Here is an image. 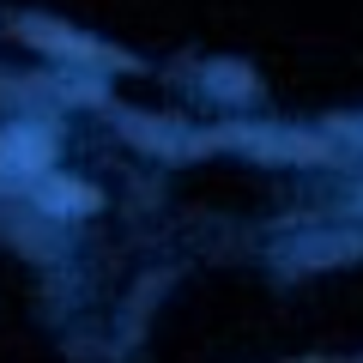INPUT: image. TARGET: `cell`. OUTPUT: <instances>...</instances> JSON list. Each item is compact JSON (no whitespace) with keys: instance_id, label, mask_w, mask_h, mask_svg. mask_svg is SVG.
Returning <instances> with one entry per match:
<instances>
[{"instance_id":"6da1fadb","label":"cell","mask_w":363,"mask_h":363,"mask_svg":"<svg viewBox=\"0 0 363 363\" xmlns=\"http://www.w3.org/2000/svg\"><path fill=\"white\" fill-rule=\"evenodd\" d=\"M13 30H18V43L55 55V61H73V67H133V55L109 49V43H97V37H79V30H67V25H49V18H18Z\"/></svg>"},{"instance_id":"7a4b0ae2","label":"cell","mask_w":363,"mask_h":363,"mask_svg":"<svg viewBox=\"0 0 363 363\" xmlns=\"http://www.w3.org/2000/svg\"><path fill=\"white\" fill-rule=\"evenodd\" d=\"M55 157V140L43 128H6L0 133V176H37L49 169Z\"/></svg>"},{"instance_id":"3957f363","label":"cell","mask_w":363,"mask_h":363,"mask_svg":"<svg viewBox=\"0 0 363 363\" xmlns=\"http://www.w3.org/2000/svg\"><path fill=\"white\" fill-rule=\"evenodd\" d=\"M242 145H260V157H279V164H327L333 145L327 140H309V133H272V128H248L236 133Z\"/></svg>"},{"instance_id":"277c9868","label":"cell","mask_w":363,"mask_h":363,"mask_svg":"<svg viewBox=\"0 0 363 363\" xmlns=\"http://www.w3.org/2000/svg\"><path fill=\"white\" fill-rule=\"evenodd\" d=\"M37 206L43 212H97V188H85V182H43L37 188Z\"/></svg>"},{"instance_id":"5b68a950","label":"cell","mask_w":363,"mask_h":363,"mask_svg":"<svg viewBox=\"0 0 363 363\" xmlns=\"http://www.w3.org/2000/svg\"><path fill=\"white\" fill-rule=\"evenodd\" d=\"M339 128H345V140H351V145L363 152V121H339Z\"/></svg>"}]
</instances>
